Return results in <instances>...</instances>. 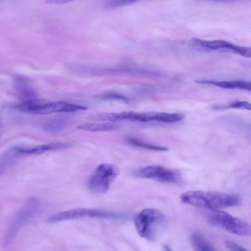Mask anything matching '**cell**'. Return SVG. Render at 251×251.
Returning <instances> with one entry per match:
<instances>
[{"instance_id": "7", "label": "cell", "mask_w": 251, "mask_h": 251, "mask_svg": "<svg viewBox=\"0 0 251 251\" xmlns=\"http://www.w3.org/2000/svg\"><path fill=\"white\" fill-rule=\"evenodd\" d=\"M138 177L146 178L162 183H178V174L176 171L161 166L151 165L139 168L134 173Z\"/></svg>"}, {"instance_id": "6", "label": "cell", "mask_w": 251, "mask_h": 251, "mask_svg": "<svg viewBox=\"0 0 251 251\" xmlns=\"http://www.w3.org/2000/svg\"><path fill=\"white\" fill-rule=\"evenodd\" d=\"M118 175V169L113 164H100L96 169L89 180V190L96 194H103L107 193Z\"/></svg>"}, {"instance_id": "20", "label": "cell", "mask_w": 251, "mask_h": 251, "mask_svg": "<svg viewBox=\"0 0 251 251\" xmlns=\"http://www.w3.org/2000/svg\"><path fill=\"white\" fill-rule=\"evenodd\" d=\"M201 0V1H218L224 0Z\"/></svg>"}, {"instance_id": "15", "label": "cell", "mask_w": 251, "mask_h": 251, "mask_svg": "<svg viewBox=\"0 0 251 251\" xmlns=\"http://www.w3.org/2000/svg\"><path fill=\"white\" fill-rule=\"evenodd\" d=\"M212 108L216 110L235 108L242 110H251V104L245 101H235L230 104L224 105H214Z\"/></svg>"}, {"instance_id": "1", "label": "cell", "mask_w": 251, "mask_h": 251, "mask_svg": "<svg viewBox=\"0 0 251 251\" xmlns=\"http://www.w3.org/2000/svg\"><path fill=\"white\" fill-rule=\"evenodd\" d=\"M180 199L185 203L210 210L236 206L241 203L238 195L213 191H189L183 193Z\"/></svg>"}, {"instance_id": "10", "label": "cell", "mask_w": 251, "mask_h": 251, "mask_svg": "<svg viewBox=\"0 0 251 251\" xmlns=\"http://www.w3.org/2000/svg\"><path fill=\"white\" fill-rule=\"evenodd\" d=\"M184 115L178 113L159 112H135L132 111L131 122H159L166 123H175L181 121Z\"/></svg>"}, {"instance_id": "8", "label": "cell", "mask_w": 251, "mask_h": 251, "mask_svg": "<svg viewBox=\"0 0 251 251\" xmlns=\"http://www.w3.org/2000/svg\"><path fill=\"white\" fill-rule=\"evenodd\" d=\"M86 109L85 106L65 101L51 102L39 99L29 113L43 115L56 112H73Z\"/></svg>"}, {"instance_id": "18", "label": "cell", "mask_w": 251, "mask_h": 251, "mask_svg": "<svg viewBox=\"0 0 251 251\" xmlns=\"http://www.w3.org/2000/svg\"><path fill=\"white\" fill-rule=\"evenodd\" d=\"M226 247L231 251H247V249L243 248L239 244L230 240H227L225 242Z\"/></svg>"}, {"instance_id": "3", "label": "cell", "mask_w": 251, "mask_h": 251, "mask_svg": "<svg viewBox=\"0 0 251 251\" xmlns=\"http://www.w3.org/2000/svg\"><path fill=\"white\" fill-rule=\"evenodd\" d=\"M189 46L198 51H219L233 53L246 58L251 56L250 47L241 46L222 40H206L193 38L189 41Z\"/></svg>"}, {"instance_id": "16", "label": "cell", "mask_w": 251, "mask_h": 251, "mask_svg": "<svg viewBox=\"0 0 251 251\" xmlns=\"http://www.w3.org/2000/svg\"><path fill=\"white\" fill-rule=\"evenodd\" d=\"M129 142L134 146L146 149L149 150L155 151H166L168 150V149L166 147H161L153 145H151L136 139L130 138L128 140Z\"/></svg>"}, {"instance_id": "19", "label": "cell", "mask_w": 251, "mask_h": 251, "mask_svg": "<svg viewBox=\"0 0 251 251\" xmlns=\"http://www.w3.org/2000/svg\"><path fill=\"white\" fill-rule=\"evenodd\" d=\"M75 0H45V2L48 4H61L67 3Z\"/></svg>"}, {"instance_id": "9", "label": "cell", "mask_w": 251, "mask_h": 251, "mask_svg": "<svg viewBox=\"0 0 251 251\" xmlns=\"http://www.w3.org/2000/svg\"><path fill=\"white\" fill-rule=\"evenodd\" d=\"M39 201L33 199L27 203L16 217L9 228L4 239V245L8 246L19 228L36 213L38 207Z\"/></svg>"}, {"instance_id": "2", "label": "cell", "mask_w": 251, "mask_h": 251, "mask_svg": "<svg viewBox=\"0 0 251 251\" xmlns=\"http://www.w3.org/2000/svg\"><path fill=\"white\" fill-rule=\"evenodd\" d=\"M134 224L137 232L141 237L150 241H154L164 231L167 218L158 210L146 208L136 216Z\"/></svg>"}, {"instance_id": "17", "label": "cell", "mask_w": 251, "mask_h": 251, "mask_svg": "<svg viewBox=\"0 0 251 251\" xmlns=\"http://www.w3.org/2000/svg\"><path fill=\"white\" fill-rule=\"evenodd\" d=\"M139 0H106L104 7L107 8H113L121 7L135 2Z\"/></svg>"}, {"instance_id": "13", "label": "cell", "mask_w": 251, "mask_h": 251, "mask_svg": "<svg viewBox=\"0 0 251 251\" xmlns=\"http://www.w3.org/2000/svg\"><path fill=\"white\" fill-rule=\"evenodd\" d=\"M193 246L197 251H215L214 247L207 240L205 236L200 232L193 233L190 236Z\"/></svg>"}, {"instance_id": "12", "label": "cell", "mask_w": 251, "mask_h": 251, "mask_svg": "<svg viewBox=\"0 0 251 251\" xmlns=\"http://www.w3.org/2000/svg\"><path fill=\"white\" fill-rule=\"evenodd\" d=\"M72 146L70 143L54 142L39 145L31 148H16L15 151L20 153L40 154L50 151L65 149Z\"/></svg>"}, {"instance_id": "11", "label": "cell", "mask_w": 251, "mask_h": 251, "mask_svg": "<svg viewBox=\"0 0 251 251\" xmlns=\"http://www.w3.org/2000/svg\"><path fill=\"white\" fill-rule=\"evenodd\" d=\"M195 82L199 84L211 85L224 89H240L250 92L251 90V82L246 80L218 81L210 79H198L196 80Z\"/></svg>"}, {"instance_id": "5", "label": "cell", "mask_w": 251, "mask_h": 251, "mask_svg": "<svg viewBox=\"0 0 251 251\" xmlns=\"http://www.w3.org/2000/svg\"><path fill=\"white\" fill-rule=\"evenodd\" d=\"M126 216L121 213L103 209L80 208L68 210L56 213L49 219L51 223L82 218L123 219Z\"/></svg>"}, {"instance_id": "4", "label": "cell", "mask_w": 251, "mask_h": 251, "mask_svg": "<svg viewBox=\"0 0 251 251\" xmlns=\"http://www.w3.org/2000/svg\"><path fill=\"white\" fill-rule=\"evenodd\" d=\"M207 220L211 225L238 236L251 234V226L248 223L219 209L211 210L208 214Z\"/></svg>"}, {"instance_id": "14", "label": "cell", "mask_w": 251, "mask_h": 251, "mask_svg": "<svg viewBox=\"0 0 251 251\" xmlns=\"http://www.w3.org/2000/svg\"><path fill=\"white\" fill-rule=\"evenodd\" d=\"M77 128L83 130L92 132L109 131L116 130L117 125L111 123L83 124L77 126Z\"/></svg>"}]
</instances>
